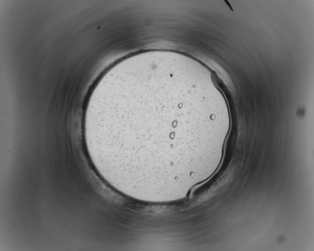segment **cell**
<instances>
[{
    "instance_id": "obj_1",
    "label": "cell",
    "mask_w": 314,
    "mask_h": 251,
    "mask_svg": "<svg viewBox=\"0 0 314 251\" xmlns=\"http://www.w3.org/2000/svg\"><path fill=\"white\" fill-rule=\"evenodd\" d=\"M187 90L158 78L105 88L89 98L83 122L90 158L126 179L158 180L178 175L186 129Z\"/></svg>"
}]
</instances>
